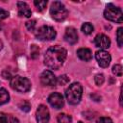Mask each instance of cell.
I'll use <instances>...</instances> for the list:
<instances>
[{"instance_id":"obj_1","label":"cell","mask_w":123,"mask_h":123,"mask_svg":"<svg viewBox=\"0 0 123 123\" xmlns=\"http://www.w3.org/2000/svg\"><path fill=\"white\" fill-rule=\"evenodd\" d=\"M67 52L64 48L58 45L52 46L48 48L44 55V63L52 69H59L63 64Z\"/></svg>"},{"instance_id":"obj_2","label":"cell","mask_w":123,"mask_h":123,"mask_svg":"<svg viewBox=\"0 0 123 123\" xmlns=\"http://www.w3.org/2000/svg\"><path fill=\"white\" fill-rule=\"evenodd\" d=\"M82 93H83V87L81 84L73 83L69 85V86L65 90V97L67 102L70 105H77L82 98Z\"/></svg>"},{"instance_id":"obj_3","label":"cell","mask_w":123,"mask_h":123,"mask_svg":"<svg viewBox=\"0 0 123 123\" xmlns=\"http://www.w3.org/2000/svg\"><path fill=\"white\" fill-rule=\"evenodd\" d=\"M11 87L18 92H27L31 89V82L25 77L19 75L12 76L10 81Z\"/></svg>"},{"instance_id":"obj_4","label":"cell","mask_w":123,"mask_h":123,"mask_svg":"<svg viewBox=\"0 0 123 123\" xmlns=\"http://www.w3.org/2000/svg\"><path fill=\"white\" fill-rule=\"evenodd\" d=\"M50 14H51V16H52V18L54 20H56V21H63L68 15V11L66 10L65 6L62 2L55 1L51 5Z\"/></svg>"},{"instance_id":"obj_5","label":"cell","mask_w":123,"mask_h":123,"mask_svg":"<svg viewBox=\"0 0 123 123\" xmlns=\"http://www.w3.org/2000/svg\"><path fill=\"white\" fill-rule=\"evenodd\" d=\"M104 16L106 19L116 22V23H121L123 20V13L120 8L115 7L113 4H108L105 11H104Z\"/></svg>"},{"instance_id":"obj_6","label":"cell","mask_w":123,"mask_h":123,"mask_svg":"<svg viewBox=\"0 0 123 123\" xmlns=\"http://www.w3.org/2000/svg\"><path fill=\"white\" fill-rule=\"evenodd\" d=\"M57 33L51 26L43 25L39 27L36 32V37L39 40H52L56 37Z\"/></svg>"},{"instance_id":"obj_7","label":"cell","mask_w":123,"mask_h":123,"mask_svg":"<svg viewBox=\"0 0 123 123\" xmlns=\"http://www.w3.org/2000/svg\"><path fill=\"white\" fill-rule=\"evenodd\" d=\"M36 117H37V123H48L50 119V113H49L48 108L42 104L39 105L37 109Z\"/></svg>"},{"instance_id":"obj_8","label":"cell","mask_w":123,"mask_h":123,"mask_svg":"<svg viewBox=\"0 0 123 123\" xmlns=\"http://www.w3.org/2000/svg\"><path fill=\"white\" fill-rule=\"evenodd\" d=\"M40 82L43 86H53L57 85V78L54 73L50 70H45L40 75Z\"/></svg>"},{"instance_id":"obj_9","label":"cell","mask_w":123,"mask_h":123,"mask_svg":"<svg viewBox=\"0 0 123 123\" xmlns=\"http://www.w3.org/2000/svg\"><path fill=\"white\" fill-rule=\"evenodd\" d=\"M95 59L98 62V64L101 67L105 68V67L109 66V64L111 62V57L105 50H100V51H97L95 53Z\"/></svg>"},{"instance_id":"obj_10","label":"cell","mask_w":123,"mask_h":123,"mask_svg":"<svg viewBox=\"0 0 123 123\" xmlns=\"http://www.w3.org/2000/svg\"><path fill=\"white\" fill-rule=\"evenodd\" d=\"M48 103L55 109H62L63 107V105H64V101H63L62 95L61 93H58V92H54V93L49 95Z\"/></svg>"},{"instance_id":"obj_11","label":"cell","mask_w":123,"mask_h":123,"mask_svg":"<svg viewBox=\"0 0 123 123\" xmlns=\"http://www.w3.org/2000/svg\"><path fill=\"white\" fill-rule=\"evenodd\" d=\"M94 44H95L96 47H98L102 50H105V49H108L111 46V40L106 35L98 34L94 37Z\"/></svg>"},{"instance_id":"obj_12","label":"cell","mask_w":123,"mask_h":123,"mask_svg":"<svg viewBox=\"0 0 123 123\" xmlns=\"http://www.w3.org/2000/svg\"><path fill=\"white\" fill-rule=\"evenodd\" d=\"M64 39L69 44H75L78 41V34L77 30L73 27L66 28L65 34H64Z\"/></svg>"},{"instance_id":"obj_13","label":"cell","mask_w":123,"mask_h":123,"mask_svg":"<svg viewBox=\"0 0 123 123\" xmlns=\"http://www.w3.org/2000/svg\"><path fill=\"white\" fill-rule=\"evenodd\" d=\"M17 8H18V14L20 16H25V17L31 16L32 12L27 3L19 1V2H17Z\"/></svg>"},{"instance_id":"obj_14","label":"cell","mask_w":123,"mask_h":123,"mask_svg":"<svg viewBox=\"0 0 123 123\" xmlns=\"http://www.w3.org/2000/svg\"><path fill=\"white\" fill-rule=\"evenodd\" d=\"M77 56L80 60L88 62L92 58V53H91L90 49H88V48H80L77 50Z\"/></svg>"},{"instance_id":"obj_15","label":"cell","mask_w":123,"mask_h":123,"mask_svg":"<svg viewBox=\"0 0 123 123\" xmlns=\"http://www.w3.org/2000/svg\"><path fill=\"white\" fill-rule=\"evenodd\" d=\"M0 123H19V121L12 114L0 112Z\"/></svg>"},{"instance_id":"obj_16","label":"cell","mask_w":123,"mask_h":123,"mask_svg":"<svg viewBox=\"0 0 123 123\" xmlns=\"http://www.w3.org/2000/svg\"><path fill=\"white\" fill-rule=\"evenodd\" d=\"M58 123H72V118L66 113H60L57 117Z\"/></svg>"},{"instance_id":"obj_17","label":"cell","mask_w":123,"mask_h":123,"mask_svg":"<svg viewBox=\"0 0 123 123\" xmlns=\"http://www.w3.org/2000/svg\"><path fill=\"white\" fill-rule=\"evenodd\" d=\"M9 99H10V95L8 91L5 88H0V105L9 102Z\"/></svg>"},{"instance_id":"obj_18","label":"cell","mask_w":123,"mask_h":123,"mask_svg":"<svg viewBox=\"0 0 123 123\" xmlns=\"http://www.w3.org/2000/svg\"><path fill=\"white\" fill-rule=\"evenodd\" d=\"M93 26H92V24H90L89 22H86V23H84L83 25H82V31H83V33L84 34H86V35H89V34H91L92 32H93Z\"/></svg>"},{"instance_id":"obj_19","label":"cell","mask_w":123,"mask_h":123,"mask_svg":"<svg viewBox=\"0 0 123 123\" xmlns=\"http://www.w3.org/2000/svg\"><path fill=\"white\" fill-rule=\"evenodd\" d=\"M34 4H35V6L37 7V11L42 12V11L46 8L47 1H45V0H35V1H34Z\"/></svg>"},{"instance_id":"obj_20","label":"cell","mask_w":123,"mask_h":123,"mask_svg":"<svg viewBox=\"0 0 123 123\" xmlns=\"http://www.w3.org/2000/svg\"><path fill=\"white\" fill-rule=\"evenodd\" d=\"M116 40H117V43H118V46L119 47H122L123 46V28H118L117 29V32H116Z\"/></svg>"},{"instance_id":"obj_21","label":"cell","mask_w":123,"mask_h":123,"mask_svg":"<svg viewBox=\"0 0 123 123\" xmlns=\"http://www.w3.org/2000/svg\"><path fill=\"white\" fill-rule=\"evenodd\" d=\"M67 83H69V78L66 75H62L57 79V84L60 86H63L66 85Z\"/></svg>"},{"instance_id":"obj_22","label":"cell","mask_w":123,"mask_h":123,"mask_svg":"<svg viewBox=\"0 0 123 123\" xmlns=\"http://www.w3.org/2000/svg\"><path fill=\"white\" fill-rule=\"evenodd\" d=\"M39 55V49L37 45H32L31 46V57L32 59H37Z\"/></svg>"},{"instance_id":"obj_23","label":"cell","mask_w":123,"mask_h":123,"mask_svg":"<svg viewBox=\"0 0 123 123\" xmlns=\"http://www.w3.org/2000/svg\"><path fill=\"white\" fill-rule=\"evenodd\" d=\"M112 73L116 76H122V66L120 64H114L112 66Z\"/></svg>"},{"instance_id":"obj_24","label":"cell","mask_w":123,"mask_h":123,"mask_svg":"<svg viewBox=\"0 0 123 123\" xmlns=\"http://www.w3.org/2000/svg\"><path fill=\"white\" fill-rule=\"evenodd\" d=\"M19 108H20V110L21 111H29L30 110H31V105L28 103V102H26V101H23V102H21L19 105Z\"/></svg>"},{"instance_id":"obj_25","label":"cell","mask_w":123,"mask_h":123,"mask_svg":"<svg viewBox=\"0 0 123 123\" xmlns=\"http://www.w3.org/2000/svg\"><path fill=\"white\" fill-rule=\"evenodd\" d=\"M25 25H26V28L28 29V31H30V32H34L36 29V21L35 20H28Z\"/></svg>"},{"instance_id":"obj_26","label":"cell","mask_w":123,"mask_h":123,"mask_svg":"<svg viewBox=\"0 0 123 123\" xmlns=\"http://www.w3.org/2000/svg\"><path fill=\"white\" fill-rule=\"evenodd\" d=\"M105 81V78H104V75L103 74H97L95 77H94V82L97 86H101Z\"/></svg>"},{"instance_id":"obj_27","label":"cell","mask_w":123,"mask_h":123,"mask_svg":"<svg viewBox=\"0 0 123 123\" xmlns=\"http://www.w3.org/2000/svg\"><path fill=\"white\" fill-rule=\"evenodd\" d=\"M97 123H113L112 120L110 118V117H100L98 120H97Z\"/></svg>"},{"instance_id":"obj_28","label":"cell","mask_w":123,"mask_h":123,"mask_svg":"<svg viewBox=\"0 0 123 123\" xmlns=\"http://www.w3.org/2000/svg\"><path fill=\"white\" fill-rule=\"evenodd\" d=\"M8 16H9V12L8 11H5L2 8H0V20L1 19H5Z\"/></svg>"},{"instance_id":"obj_29","label":"cell","mask_w":123,"mask_h":123,"mask_svg":"<svg viewBox=\"0 0 123 123\" xmlns=\"http://www.w3.org/2000/svg\"><path fill=\"white\" fill-rule=\"evenodd\" d=\"M2 76L4 77V79H11L12 76H11V74H10V72H8V70H5V71H3V73H2Z\"/></svg>"},{"instance_id":"obj_30","label":"cell","mask_w":123,"mask_h":123,"mask_svg":"<svg viewBox=\"0 0 123 123\" xmlns=\"http://www.w3.org/2000/svg\"><path fill=\"white\" fill-rule=\"evenodd\" d=\"M90 97H91V98H93V99H95V101H100V99H101V97H100V96H99V97H97L95 94L90 95Z\"/></svg>"},{"instance_id":"obj_31","label":"cell","mask_w":123,"mask_h":123,"mask_svg":"<svg viewBox=\"0 0 123 123\" xmlns=\"http://www.w3.org/2000/svg\"><path fill=\"white\" fill-rule=\"evenodd\" d=\"M2 47H3V43H2V41L0 40V50L2 49Z\"/></svg>"},{"instance_id":"obj_32","label":"cell","mask_w":123,"mask_h":123,"mask_svg":"<svg viewBox=\"0 0 123 123\" xmlns=\"http://www.w3.org/2000/svg\"><path fill=\"white\" fill-rule=\"evenodd\" d=\"M2 28V24H1V22H0V29Z\"/></svg>"},{"instance_id":"obj_33","label":"cell","mask_w":123,"mask_h":123,"mask_svg":"<svg viewBox=\"0 0 123 123\" xmlns=\"http://www.w3.org/2000/svg\"><path fill=\"white\" fill-rule=\"evenodd\" d=\"M78 123H83V122H81V121H80V122H78Z\"/></svg>"}]
</instances>
